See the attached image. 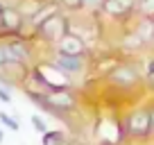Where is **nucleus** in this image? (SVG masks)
Segmentation results:
<instances>
[{"label": "nucleus", "instance_id": "39448f33", "mask_svg": "<svg viewBox=\"0 0 154 145\" xmlns=\"http://www.w3.org/2000/svg\"><path fill=\"white\" fill-rule=\"evenodd\" d=\"M54 66H57L59 72H77L79 66H82V59L70 57V54H59V57L54 59Z\"/></svg>", "mask_w": 154, "mask_h": 145}, {"label": "nucleus", "instance_id": "20e7f679", "mask_svg": "<svg viewBox=\"0 0 154 145\" xmlns=\"http://www.w3.org/2000/svg\"><path fill=\"white\" fill-rule=\"evenodd\" d=\"M102 7H104V11L111 14V16H125L127 11L134 7V0H104Z\"/></svg>", "mask_w": 154, "mask_h": 145}, {"label": "nucleus", "instance_id": "ddd939ff", "mask_svg": "<svg viewBox=\"0 0 154 145\" xmlns=\"http://www.w3.org/2000/svg\"><path fill=\"white\" fill-rule=\"evenodd\" d=\"M0 100H2V102H11V95L5 91V88H0Z\"/></svg>", "mask_w": 154, "mask_h": 145}, {"label": "nucleus", "instance_id": "9b49d317", "mask_svg": "<svg viewBox=\"0 0 154 145\" xmlns=\"http://www.w3.org/2000/svg\"><path fill=\"white\" fill-rule=\"evenodd\" d=\"M104 0H79V5H86V7H97V5H102Z\"/></svg>", "mask_w": 154, "mask_h": 145}, {"label": "nucleus", "instance_id": "f8f14e48", "mask_svg": "<svg viewBox=\"0 0 154 145\" xmlns=\"http://www.w3.org/2000/svg\"><path fill=\"white\" fill-rule=\"evenodd\" d=\"M7 63V54H5V45H0V68Z\"/></svg>", "mask_w": 154, "mask_h": 145}, {"label": "nucleus", "instance_id": "2eb2a0df", "mask_svg": "<svg viewBox=\"0 0 154 145\" xmlns=\"http://www.w3.org/2000/svg\"><path fill=\"white\" fill-rule=\"evenodd\" d=\"M0 140H2V131H0Z\"/></svg>", "mask_w": 154, "mask_h": 145}, {"label": "nucleus", "instance_id": "f03ea898", "mask_svg": "<svg viewBox=\"0 0 154 145\" xmlns=\"http://www.w3.org/2000/svg\"><path fill=\"white\" fill-rule=\"evenodd\" d=\"M41 32L45 34V39H63L66 36V20L61 16L48 18V23L41 27Z\"/></svg>", "mask_w": 154, "mask_h": 145}, {"label": "nucleus", "instance_id": "f257e3e1", "mask_svg": "<svg viewBox=\"0 0 154 145\" xmlns=\"http://www.w3.org/2000/svg\"><path fill=\"white\" fill-rule=\"evenodd\" d=\"M127 129H129V134H134V136H145L149 129H152L149 111H145V109L134 111V113L129 116V120H127Z\"/></svg>", "mask_w": 154, "mask_h": 145}, {"label": "nucleus", "instance_id": "0eeeda50", "mask_svg": "<svg viewBox=\"0 0 154 145\" xmlns=\"http://www.w3.org/2000/svg\"><path fill=\"white\" fill-rule=\"evenodd\" d=\"M43 145H70L68 138L61 131H45L43 134Z\"/></svg>", "mask_w": 154, "mask_h": 145}, {"label": "nucleus", "instance_id": "7ed1b4c3", "mask_svg": "<svg viewBox=\"0 0 154 145\" xmlns=\"http://www.w3.org/2000/svg\"><path fill=\"white\" fill-rule=\"evenodd\" d=\"M20 14L16 9H9V7H2V11H0V25L5 29H9V32H18L20 27Z\"/></svg>", "mask_w": 154, "mask_h": 145}, {"label": "nucleus", "instance_id": "9d476101", "mask_svg": "<svg viewBox=\"0 0 154 145\" xmlns=\"http://www.w3.org/2000/svg\"><path fill=\"white\" fill-rule=\"evenodd\" d=\"M32 122H34V127H36V131H41V134H45L48 131V127H45V122L41 120L38 116H32Z\"/></svg>", "mask_w": 154, "mask_h": 145}, {"label": "nucleus", "instance_id": "4468645a", "mask_svg": "<svg viewBox=\"0 0 154 145\" xmlns=\"http://www.w3.org/2000/svg\"><path fill=\"white\" fill-rule=\"evenodd\" d=\"M66 7H79V0H63Z\"/></svg>", "mask_w": 154, "mask_h": 145}, {"label": "nucleus", "instance_id": "423d86ee", "mask_svg": "<svg viewBox=\"0 0 154 145\" xmlns=\"http://www.w3.org/2000/svg\"><path fill=\"white\" fill-rule=\"evenodd\" d=\"M61 50H63L61 54L79 57V54H82V50H84V45H82V41L77 39V36H63V39H61Z\"/></svg>", "mask_w": 154, "mask_h": 145}, {"label": "nucleus", "instance_id": "1a4fd4ad", "mask_svg": "<svg viewBox=\"0 0 154 145\" xmlns=\"http://www.w3.org/2000/svg\"><path fill=\"white\" fill-rule=\"evenodd\" d=\"M138 5L147 16H154V0H138Z\"/></svg>", "mask_w": 154, "mask_h": 145}, {"label": "nucleus", "instance_id": "6e6552de", "mask_svg": "<svg viewBox=\"0 0 154 145\" xmlns=\"http://www.w3.org/2000/svg\"><path fill=\"white\" fill-rule=\"evenodd\" d=\"M0 122H2V125H7L11 131H18V122H16L14 118H9L7 113H0Z\"/></svg>", "mask_w": 154, "mask_h": 145}, {"label": "nucleus", "instance_id": "dca6fc26", "mask_svg": "<svg viewBox=\"0 0 154 145\" xmlns=\"http://www.w3.org/2000/svg\"><path fill=\"white\" fill-rule=\"evenodd\" d=\"M0 11H2V5H0Z\"/></svg>", "mask_w": 154, "mask_h": 145}]
</instances>
